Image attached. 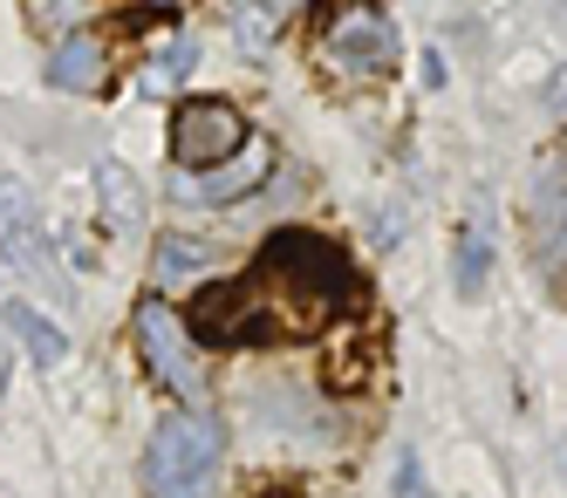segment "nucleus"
<instances>
[{"label":"nucleus","instance_id":"obj_1","mask_svg":"<svg viewBox=\"0 0 567 498\" xmlns=\"http://www.w3.org/2000/svg\"><path fill=\"white\" fill-rule=\"evenodd\" d=\"M254 273H260L267 287H280V294L301 308V321L342 314V308H355V294H362L355 260L342 253L336 239H321V232H308V226H280V232L260 246Z\"/></svg>","mask_w":567,"mask_h":498},{"label":"nucleus","instance_id":"obj_2","mask_svg":"<svg viewBox=\"0 0 567 498\" xmlns=\"http://www.w3.org/2000/svg\"><path fill=\"white\" fill-rule=\"evenodd\" d=\"M219 458H226V437L206 409H178L151 430V450H144V491L151 498H206L213 478H219Z\"/></svg>","mask_w":567,"mask_h":498},{"label":"nucleus","instance_id":"obj_3","mask_svg":"<svg viewBox=\"0 0 567 498\" xmlns=\"http://www.w3.org/2000/svg\"><path fill=\"white\" fill-rule=\"evenodd\" d=\"M308 21L329 34V49L349 75H383L396 62V34H390L377 0H315Z\"/></svg>","mask_w":567,"mask_h":498},{"label":"nucleus","instance_id":"obj_4","mask_svg":"<svg viewBox=\"0 0 567 498\" xmlns=\"http://www.w3.org/2000/svg\"><path fill=\"white\" fill-rule=\"evenodd\" d=\"M185 328L198 349H247L267 335V294H254V280H213L192 294Z\"/></svg>","mask_w":567,"mask_h":498},{"label":"nucleus","instance_id":"obj_5","mask_svg":"<svg viewBox=\"0 0 567 498\" xmlns=\"http://www.w3.org/2000/svg\"><path fill=\"white\" fill-rule=\"evenodd\" d=\"M254 137H247V116H239L226 96H198V103H178L172 116V157L178 172H213V164L239 157Z\"/></svg>","mask_w":567,"mask_h":498},{"label":"nucleus","instance_id":"obj_6","mask_svg":"<svg viewBox=\"0 0 567 498\" xmlns=\"http://www.w3.org/2000/svg\"><path fill=\"white\" fill-rule=\"evenodd\" d=\"M137 342H144V362H151L185 403H206V376H198V362H192V335H185V321H178L165 301H144V308H137Z\"/></svg>","mask_w":567,"mask_h":498},{"label":"nucleus","instance_id":"obj_7","mask_svg":"<svg viewBox=\"0 0 567 498\" xmlns=\"http://www.w3.org/2000/svg\"><path fill=\"white\" fill-rule=\"evenodd\" d=\"M267 172H274V151L254 137L239 157L213 164V172H178V198H198V205H233V198H247Z\"/></svg>","mask_w":567,"mask_h":498},{"label":"nucleus","instance_id":"obj_8","mask_svg":"<svg viewBox=\"0 0 567 498\" xmlns=\"http://www.w3.org/2000/svg\"><path fill=\"white\" fill-rule=\"evenodd\" d=\"M0 260L21 267V273H49V239H42V219H34V198L0 178Z\"/></svg>","mask_w":567,"mask_h":498},{"label":"nucleus","instance_id":"obj_9","mask_svg":"<svg viewBox=\"0 0 567 498\" xmlns=\"http://www.w3.org/2000/svg\"><path fill=\"white\" fill-rule=\"evenodd\" d=\"M49 75H55V90L83 96V90H96V82H103V49H96L90 34H75V41H62V49H55Z\"/></svg>","mask_w":567,"mask_h":498},{"label":"nucleus","instance_id":"obj_10","mask_svg":"<svg viewBox=\"0 0 567 498\" xmlns=\"http://www.w3.org/2000/svg\"><path fill=\"white\" fill-rule=\"evenodd\" d=\"M8 328L34 349V362H49V369H55V362H69V335H62L49 314H34L28 301H8Z\"/></svg>","mask_w":567,"mask_h":498},{"label":"nucleus","instance_id":"obj_11","mask_svg":"<svg viewBox=\"0 0 567 498\" xmlns=\"http://www.w3.org/2000/svg\"><path fill=\"white\" fill-rule=\"evenodd\" d=\"M321 376H329V390H362L370 383V349H362L355 335H342V342H329V355H321Z\"/></svg>","mask_w":567,"mask_h":498},{"label":"nucleus","instance_id":"obj_12","mask_svg":"<svg viewBox=\"0 0 567 498\" xmlns=\"http://www.w3.org/2000/svg\"><path fill=\"white\" fill-rule=\"evenodd\" d=\"M192 62H198V41H178L165 62H151V69H144V90H172V82H178Z\"/></svg>","mask_w":567,"mask_h":498},{"label":"nucleus","instance_id":"obj_13","mask_svg":"<svg viewBox=\"0 0 567 498\" xmlns=\"http://www.w3.org/2000/svg\"><path fill=\"white\" fill-rule=\"evenodd\" d=\"M458 287H465V294L485 287V239L478 232H465V246H458Z\"/></svg>","mask_w":567,"mask_h":498},{"label":"nucleus","instance_id":"obj_14","mask_svg":"<svg viewBox=\"0 0 567 498\" xmlns=\"http://www.w3.org/2000/svg\"><path fill=\"white\" fill-rule=\"evenodd\" d=\"M267 34H274V28H267V14H254V8L239 14V41H247V49H254V41H267Z\"/></svg>","mask_w":567,"mask_h":498},{"label":"nucleus","instance_id":"obj_15","mask_svg":"<svg viewBox=\"0 0 567 498\" xmlns=\"http://www.w3.org/2000/svg\"><path fill=\"white\" fill-rule=\"evenodd\" d=\"M0 390H8V349H0Z\"/></svg>","mask_w":567,"mask_h":498},{"label":"nucleus","instance_id":"obj_16","mask_svg":"<svg viewBox=\"0 0 567 498\" xmlns=\"http://www.w3.org/2000/svg\"><path fill=\"white\" fill-rule=\"evenodd\" d=\"M267 8H274V0H267Z\"/></svg>","mask_w":567,"mask_h":498}]
</instances>
